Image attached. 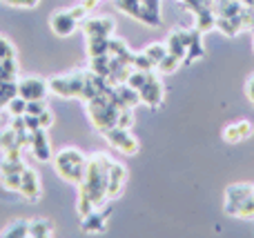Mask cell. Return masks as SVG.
<instances>
[{"label":"cell","mask_w":254,"mask_h":238,"mask_svg":"<svg viewBox=\"0 0 254 238\" xmlns=\"http://www.w3.org/2000/svg\"><path fill=\"white\" fill-rule=\"evenodd\" d=\"M40 0H25V7H36Z\"/></svg>","instance_id":"cell-40"},{"label":"cell","mask_w":254,"mask_h":238,"mask_svg":"<svg viewBox=\"0 0 254 238\" xmlns=\"http://www.w3.org/2000/svg\"><path fill=\"white\" fill-rule=\"evenodd\" d=\"M83 230L85 232H103L105 230V216L96 214V209L89 212L87 216H83Z\"/></svg>","instance_id":"cell-21"},{"label":"cell","mask_w":254,"mask_h":238,"mask_svg":"<svg viewBox=\"0 0 254 238\" xmlns=\"http://www.w3.org/2000/svg\"><path fill=\"white\" fill-rule=\"evenodd\" d=\"M87 53H89V58L110 53V38H103V36H89L87 38Z\"/></svg>","instance_id":"cell-15"},{"label":"cell","mask_w":254,"mask_h":238,"mask_svg":"<svg viewBox=\"0 0 254 238\" xmlns=\"http://www.w3.org/2000/svg\"><path fill=\"white\" fill-rule=\"evenodd\" d=\"M0 236L4 238H25L29 236V221H16L9 227H4V232Z\"/></svg>","instance_id":"cell-22"},{"label":"cell","mask_w":254,"mask_h":238,"mask_svg":"<svg viewBox=\"0 0 254 238\" xmlns=\"http://www.w3.org/2000/svg\"><path fill=\"white\" fill-rule=\"evenodd\" d=\"M54 167H56V174L63 181L80 185V181H83V176H85V169H87V158H85V154H80L78 149L69 147V149H63L56 154Z\"/></svg>","instance_id":"cell-2"},{"label":"cell","mask_w":254,"mask_h":238,"mask_svg":"<svg viewBox=\"0 0 254 238\" xmlns=\"http://www.w3.org/2000/svg\"><path fill=\"white\" fill-rule=\"evenodd\" d=\"M22 172H25V165H22L20 156L7 154L0 160V176H2V174H22Z\"/></svg>","instance_id":"cell-17"},{"label":"cell","mask_w":254,"mask_h":238,"mask_svg":"<svg viewBox=\"0 0 254 238\" xmlns=\"http://www.w3.org/2000/svg\"><path fill=\"white\" fill-rule=\"evenodd\" d=\"M47 89H49V83L34 78V76L18 80V96H22L25 100H43Z\"/></svg>","instance_id":"cell-8"},{"label":"cell","mask_w":254,"mask_h":238,"mask_svg":"<svg viewBox=\"0 0 254 238\" xmlns=\"http://www.w3.org/2000/svg\"><path fill=\"white\" fill-rule=\"evenodd\" d=\"M78 18L71 16L69 9H63V11H56L52 18H49V27H52V31L56 36H61V38H65V36H71L76 29H78Z\"/></svg>","instance_id":"cell-7"},{"label":"cell","mask_w":254,"mask_h":238,"mask_svg":"<svg viewBox=\"0 0 254 238\" xmlns=\"http://www.w3.org/2000/svg\"><path fill=\"white\" fill-rule=\"evenodd\" d=\"M31 151L38 160H49L52 149H49V141H47V129H38L31 134Z\"/></svg>","instance_id":"cell-13"},{"label":"cell","mask_w":254,"mask_h":238,"mask_svg":"<svg viewBox=\"0 0 254 238\" xmlns=\"http://www.w3.org/2000/svg\"><path fill=\"white\" fill-rule=\"evenodd\" d=\"M167 53H170V51H167V45H163V43H154V45H149V47L145 49V56L152 60L154 67H156L158 62L167 56Z\"/></svg>","instance_id":"cell-24"},{"label":"cell","mask_w":254,"mask_h":238,"mask_svg":"<svg viewBox=\"0 0 254 238\" xmlns=\"http://www.w3.org/2000/svg\"><path fill=\"white\" fill-rule=\"evenodd\" d=\"M167 51L172 53V56H179L181 60L185 58V53H188V47H185L183 38H181L179 31H174V34H170V38H167Z\"/></svg>","instance_id":"cell-18"},{"label":"cell","mask_w":254,"mask_h":238,"mask_svg":"<svg viewBox=\"0 0 254 238\" xmlns=\"http://www.w3.org/2000/svg\"><path fill=\"white\" fill-rule=\"evenodd\" d=\"M29 236L34 238H43V236H52V223L38 218V221H29Z\"/></svg>","instance_id":"cell-23"},{"label":"cell","mask_w":254,"mask_h":238,"mask_svg":"<svg viewBox=\"0 0 254 238\" xmlns=\"http://www.w3.org/2000/svg\"><path fill=\"white\" fill-rule=\"evenodd\" d=\"M138 96H140V102L147 105L149 109L161 107L163 105V85H161V80H158L154 74H149V80L138 89Z\"/></svg>","instance_id":"cell-6"},{"label":"cell","mask_w":254,"mask_h":238,"mask_svg":"<svg viewBox=\"0 0 254 238\" xmlns=\"http://www.w3.org/2000/svg\"><path fill=\"white\" fill-rule=\"evenodd\" d=\"M252 194H254V185H246V183L230 185L228 190H225V212L237 216L239 207H241L243 203H248Z\"/></svg>","instance_id":"cell-5"},{"label":"cell","mask_w":254,"mask_h":238,"mask_svg":"<svg viewBox=\"0 0 254 238\" xmlns=\"http://www.w3.org/2000/svg\"><path fill=\"white\" fill-rule=\"evenodd\" d=\"M194 16L198 18V20H196V29L201 31V34H203V31L214 29V27H216V16L212 13V9H201V11L194 13Z\"/></svg>","instance_id":"cell-20"},{"label":"cell","mask_w":254,"mask_h":238,"mask_svg":"<svg viewBox=\"0 0 254 238\" xmlns=\"http://www.w3.org/2000/svg\"><path fill=\"white\" fill-rule=\"evenodd\" d=\"M127 181V169L121 163H112L110 167V190H107V196L110 198H116V196L123 191Z\"/></svg>","instance_id":"cell-12"},{"label":"cell","mask_w":254,"mask_h":238,"mask_svg":"<svg viewBox=\"0 0 254 238\" xmlns=\"http://www.w3.org/2000/svg\"><path fill=\"white\" fill-rule=\"evenodd\" d=\"M110 62H112V56H110V53L92 58V71H94L96 76H103V78H107V76H110Z\"/></svg>","instance_id":"cell-25"},{"label":"cell","mask_w":254,"mask_h":238,"mask_svg":"<svg viewBox=\"0 0 254 238\" xmlns=\"http://www.w3.org/2000/svg\"><path fill=\"white\" fill-rule=\"evenodd\" d=\"M96 2H98V0H85V7H87V11H89V9H92Z\"/></svg>","instance_id":"cell-41"},{"label":"cell","mask_w":254,"mask_h":238,"mask_svg":"<svg viewBox=\"0 0 254 238\" xmlns=\"http://www.w3.org/2000/svg\"><path fill=\"white\" fill-rule=\"evenodd\" d=\"M131 67H134V69H143V71H152V69H154L152 60L145 56V51H143V53H136V56H134V62H131Z\"/></svg>","instance_id":"cell-32"},{"label":"cell","mask_w":254,"mask_h":238,"mask_svg":"<svg viewBox=\"0 0 254 238\" xmlns=\"http://www.w3.org/2000/svg\"><path fill=\"white\" fill-rule=\"evenodd\" d=\"M25 125H27V129H29L31 134L38 132V129H43L40 127V118L38 116H31V114H25Z\"/></svg>","instance_id":"cell-36"},{"label":"cell","mask_w":254,"mask_h":238,"mask_svg":"<svg viewBox=\"0 0 254 238\" xmlns=\"http://www.w3.org/2000/svg\"><path fill=\"white\" fill-rule=\"evenodd\" d=\"M105 138H107V143H110L114 149L123 151L125 156L138 154V141L131 136L129 129H125V127H112V129H107V132H105Z\"/></svg>","instance_id":"cell-4"},{"label":"cell","mask_w":254,"mask_h":238,"mask_svg":"<svg viewBox=\"0 0 254 238\" xmlns=\"http://www.w3.org/2000/svg\"><path fill=\"white\" fill-rule=\"evenodd\" d=\"M89 71H74L69 76H58V78L49 80V89L63 98H80L83 100V89L87 83Z\"/></svg>","instance_id":"cell-3"},{"label":"cell","mask_w":254,"mask_h":238,"mask_svg":"<svg viewBox=\"0 0 254 238\" xmlns=\"http://www.w3.org/2000/svg\"><path fill=\"white\" fill-rule=\"evenodd\" d=\"M140 7L149 9L154 13H161V0H140Z\"/></svg>","instance_id":"cell-37"},{"label":"cell","mask_w":254,"mask_h":238,"mask_svg":"<svg viewBox=\"0 0 254 238\" xmlns=\"http://www.w3.org/2000/svg\"><path fill=\"white\" fill-rule=\"evenodd\" d=\"M20 194L25 196L27 200H31V203H36V200L40 198V194H43V187H40V181H38V176H36L34 169L25 167V172H22Z\"/></svg>","instance_id":"cell-9"},{"label":"cell","mask_w":254,"mask_h":238,"mask_svg":"<svg viewBox=\"0 0 254 238\" xmlns=\"http://www.w3.org/2000/svg\"><path fill=\"white\" fill-rule=\"evenodd\" d=\"M110 56H114V58H119V60L127 62V65H131V62H134V56H136V53L129 51V47H127L125 40L112 38V36H110Z\"/></svg>","instance_id":"cell-14"},{"label":"cell","mask_w":254,"mask_h":238,"mask_svg":"<svg viewBox=\"0 0 254 238\" xmlns=\"http://www.w3.org/2000/svg\"><path fill=\"white\" fill-rule=\"evenodd\" d=\"M18 96V80H0V107H7V102L11 100V98Z\"/></svg>","instance_id":"cell-19"},{"label":"cell","mask_w":254,"mask_h":238,"mask_svg":"<svg viewBox=\"0 0 254 238\" xmlns=\"http://www.w3.org/2000/svg\"><path fill=\"white\" fill-rule=\"evenodd\" d=\"M2 187L9 191H18L20 194V183H22V174H2Z\"/></svg>","instance_id":"cell-31"},{"label":"cell","mask_w":254,"mask_h":238,"mask_svg":"<svg viewBox=\"0 0 254 238\" xmlns=\"http://www.w3.org/2000/svg\"><path fill=\"white\" fill-rule=\"evenodd\" d=\"M114 160L105 154H94L87 160V169L80 181V196H78V214L87 216L96 207H101L110 196V167Z\"/></svg>","instance_id":"cell-1"},{"label":"cell","mask_w":254,"mask_h":238,"mask_svg":"<svg viewBox=\"0 0 254 238\" xmlns=\"http://www.w3.org/2000/svg\"><path fill=\"white\" fill-rule=\"evenodd\" d=\"M7 111L11 114V118H16V116H25L27 114V100L22 96L11 98V100L7 102Z\"/></svg>","instance_id":"cell-28"},{"label":"cell","mask_w":254,"mask_h":238,"mask_svg":"<svg viewBox=\"0 0 254 238\" xmlns=\"http://www.w3.org/2000/svg\"><path fill=\"white\" fill-rule=\"evenodd\" d=\"M181 62H183V60H181L179 56H172V53H167V56L156 65V69L161 71V74H172V71H174L176 67L181 65Z\"/></svg>","instance_id":"cell-29"},{"label":"cell","mask_w":254,"mask_h":238,"mask_svg":"<svg viewBox=\"0 0 254 238\" xmlns=\"http://www.w3.org/2000/svg\"><path fill=\"white\" fill-rule=\"evenodd\" d=\"M252 132H254L252 123H248V120H239V123H232L223 129V141L230 143V145H237V143L250 138Z\"/></svg>","instance_id":"cell-11"},{"label":"cell","mask_w":254,"mask_h":238,"mask_svg":"<svg viewBox=\"0 0 254 238\" xmlns=\"http://www.w3.org/2000/svg\"><path fill=\"white\" fill-rule=\"evenodd\" d=\"M38 118H40V127H43V129L52 127V123H54V114H52V111H49V109H45L43 114L38 116Z\"/></svg>","instance_id":"cell-38"},{"label":"cell","mask_w":254,"mask_h":238,"mask_svg":"<svg viewBox=\"0 0 254 238\" xmlns=\"http://www.w3.org/2000/svg\"><path fill=\"white\" fill-rule=\"evenodd\" d=\"M149 74H152V71H143V69H134V67H131V71H129V76H127L125 83L138 92V89L149 80Z\"/></svg>","instance_id":"cell-26"},{"label":"cell","mask_w":254,"mask_h":238,"mask_svg":"<svg viewBox=\"0 0 254 238\" xmlns=\"http://www.w3.org/2000/svg\"><path fill=\"white\" fill-rule=\"evenodd\" d=\"M252 49H254V43H252Z\"/></svg>","instance_id":"cell-42"},{"label":"cell","mask_w":254,"mask_h":238,"mask_svg":"<svg viewBox=\"0 0 254 238\" xmlns=\"http://www.w3.org/2000/svg\"><path fill=\"white\" fill-rule=\"evenodd\" d=\"M246 92H248V98L252 100V105H254V76L250 80H248V85H246Z\"/></svg>","instance_id":"cell-39"},{"label":"cell","mask_w":254,"mask_h":238,"mask_svg":"<svg viewBox=\"0 0 254 238\" xmlns=\"http://www.w3.org/2000/svg\"><path fill=\"white\" fill-rule=\"evenodd\" d=\"M116 7H119V11L127 13V16L136 18L138 20L140 16V0H116Z\"/></svg>","instance_id":"cell-27"},{"label":"cell","mask_w":254,"mask_h":238,"mask_svg":"<svg viewBox=\"0 0 254 238\" xmlns=\"http://www.w3.org/2000/svg\"><path fill=\"white\" fill-rule=\"evenodd\" d=\"M131 123H134V111H131V109H123V111L119 114V125H116V127L129 129Z\"/></svg>","instance_id":"cell-35"},{"label":"cell","mask_w":254,"mask_h":238,"mask_svg":"<svg viewBox=\"0 0 254 238\" xmlns=\"http://www.w3.org/2000/svg\"><path fill=\"white\" fill-rule=\"evenodd\" d=\"M0 109H2V107H0Z\"/></svg>","instance_id":"cell-43"},{"label":"cell","mask_w":254,"mask_h":238,"mask_svg":"<svg viewBox=\"0 0 254 238\" xmlns=\"http://www.w3.org/2000/svg\"><path fill=\"white\" fill-rule=\"evenodd\" d=\"M4 58H16V49L7 38H0V60Z\"/></svg>","instance_id":"cell-33"},{"label":"cell","mask_w":254,"mask_h":238,"mask_svg":"<svg viewBox=\"0 0 254 238\" xmlns=\"http://www.w3.org/2000/svg\"><path fill=\"white\" fill-rule=\"evenodd\" d=\"M116 94H119V96H121V100H123V102H125V107H129V109H134V107L140 102L138 92H136L134 87H129V85H127V83L116 85Z\"/></svg>","instance_id":"cell-16"},{"label":"cell","mask_w":254,"mask_h":238,"mask_svg":"<svg viewBox=\"0 0 254 238\" xmlns=\"http://www.w3.org/2000/svg\"><path fill=\"white\" fill-rule=\"evenodd\" d=\"M203 53H205V49H203V43H201V38H198V40H194V43L188 47V53H185L183 62H188V65H190V62L203 58Z\"/></svg>","instance_id":"cell-30"},{"label":"cell","mask_w":254,"mask_h":238,"mask_svg":"<svg viewBox=\"0 0 254 238\" xmlns=\"http://www.w3.org/2000/svg\"><path fill=\"white\" fill-rule=\"evenodd\" d=\"M114 20L112 18H92V20H85L83 22V31L89 36H103V38H110L114 34Z\"/></svg>","instance_id":"cell-10"},{"label":"cell","mask_w":254,"mask_h":238,"mask_svg":"<svg viewBox=\"0 0 254 238\" xmlns=\"http://www.w3.org/2000/svg\"><path fill=\"white\" fill-rule=\"evenodd\" d=\"M45 109H47V105H45V98H43V100H27V114L40 116Z\"/></svg>","instance_id":"cell-34"}]
</instances>
